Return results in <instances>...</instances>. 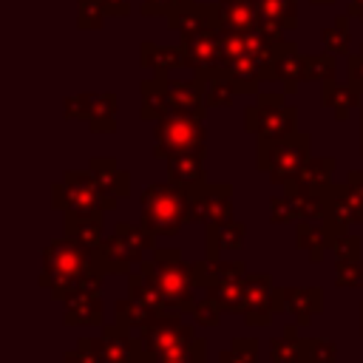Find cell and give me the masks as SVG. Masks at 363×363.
Here are the masks:
<instances>
[{
  "label": "cell",
  "instance_id": "obj_1",
  "mask_svg": "<svg viewBox=\"0 0 363 363\" xmlns=\"http://www.w3.org/2000/svg\"><path fill=\"white\" fill-rule=\"evenodd\" d=\"M88 269H99L108 275L99 247H85L68 235H60L43 250V272L37 284L48 289L54 301H65L71 292H77V284Z\"/></svg>",
  "mask_w": 363,
  "mask_h": 363
},
{
  "label": "cell",
  "instance_id": "obj_2",
  "mask_svg": "<svg viewBox=\"0 0 363 363\" xmlns=\"http://www.w3.org/2000/svg\"><path fill=\"white\" fill-rule=\"evenodd\" d=\"M162 289L167 312H193L196 306V281H193V261H184L176 247H159L153 250L150 261L139 264Z\"/></svg>",
  "mask_w": 363,
  "mask_h": 363
},
{
  "label": "cell",
  "instance_id": "obj_3",
  "mask_svg": "<svg viewBox=\"0 0 363 363\" xmlns=\"http://www.w3.org/2000/svg\"><path fill=\"white\" fill-rule=\"evenodd\" d=\"M142 201V218L139 224L150 230L156 238L176 235L184 224H190V190L164 182V184H147L139 196Z\"/></svg>",
  "mask_w": 363,
  "mask_h": 363
},
{
  "label": "cell",
  "instance_id": "obj_4",
  "mask_svg": "<svg viewBox=\"0 0 363 363\" xmlns=\"http://www.w3.org/2000/svg\"><path fill=\"white\" fill-rule=\"evenodd\" d=\"M309 133H292L284 139H258L255 145V170L267 173L269 182L286 184L301 173V167L309 162Z\"/></svg>",
  "mask_w": 363,
  "mask_h": 363
},
{
  "label": "cell",
  "instance_id": "obj_5",
  "mask_svg": "<svg viewBox=\"0 0 363 363\" xmlns=\"http://www.w3.org/2000/svg\"><path fill=\"white\" fill-rule=\"evenodd\" d=\"M119 199L105 193L91 170H65L62 182L51 187V207L62 213H108Z\"/></svg>",
  "mask_w": 363,
  "mask_h": 363
},
{
  "label": "cell",
  "instance_id": "obj_6",
  "mask_svg": "<svg viewBox=\"0 0 363 363\" xmlns=\"http://www.w3.org/2000/svg\"><path fill=\"white\" fill-rule=\"evenodd\" d=\"M147 250H156V235L150 230H145L142 224L136 227L130 221L113 224V233L105 235L99 244L102 264L113 275H130L133 267L145 261Z\"/></svg>",
  "mask_w": 363,
  "mask_h": 363
},
{
  "label": "cell",
  "instance_id": "obj_7",
  "mask_svg": "<svg viewBox=\"0 0 363 363\" xmlns=\"http://www.w3.org/2000/svg\"><path fill=\"white\" fill-rule=\"evenodd\" d=\"M244 128L247 133H255L258 139H284L298 133V108L286 105L284 94H258L252 105L244 111Z\"/></svg>",
  "mask_w": 363,
  "mask_h": 363
},
{
  "label": "cell",
  "instance_id": "obj_8",
  "mask_svg": "<svg viewBox=\"0 0 363 363\" xmlns=\"http://www.w3.org/2000/svg\"><path fill=\"white\" fill-rule=\"evenodd\" d=\"M196 337V329L184 323L179 312H153L147 323L136 332V363H156L164 349Z\"/></svg>",
  "mask_w": 363,
  "mask_h": 363
},
{
  "label": "cell",
  "instance_id": "obj_9",
  "mask_svg": "<svg viewBox=\"0 0 363 363\" xmlns=\"http://www.w3.org/2000/svg\"><path fill=\"white\" fill-rule=\"evenodd\" d=\"M153 156L167 159L182 150H199L207 147V125L204 116H187V113H167L156 119L153 125Z\"/></svg>",
  "mask_w": 363,
  "mask_h": 363
},
{
  "label": "cell",
  "instance_id": "obj_10",
  "mask_svg": "<svg viewBox=\"0 0 363 363\" xmlns=\"http://www.w3.org/2000/svg\"><path fill=\"white\" fill-rule=\"evenodd\" d=\"M244 323L247 326H269L275 315H284V286H272L269 275H247L244 278Z\"/></svg>",
  "mask_w": 363,
  "mask_h": 363
},
{
  "label": "cell",
  "instance_id": "obj_11",
  "mask_svg": "<svg viewBox=\"0 0 363 363\" xmlns=\"http://www.w3.org/2000/svg\"><path fill=\"white\" fill-rule=\"evenodd\" d=\"M233 184H199L190 190V224L233 221Z\"/></svg>",
  "mask_w": 363,
  "mask_h": 363
},
{
  "label": "cell",
  "instance_id": "obj_12",
  "mask_svg": "<svg viewBox=\"0 0 363 363\" xmlns=\"http://www.w3.org/2000/svg\"><path fill=\"white\" fill-rule=\"evenodd\" d=\"M79 349L96 357V363H136V335L119 323H105L102 337H79Z\"/></svg>",
  "mask_w": 363,
  "mask_h": 363
},
{
  "label": "cell",
  "instance_id": "obj_13",
  "mask_svg": "<svg viewBox=\"0 0 363 363\" xmlns=\"http://www.w3.org/2000/svg\"><path fill=\"white\" fill-rule=\"evenodd\" d=\"M182 51H184V65L193 71L218 68V65H224V34L218 26L204 28V31L182 40Z\"/></svg>",
  "mask_w": 363,
  "mask_h": 363
},
{
  "label": "cell",
  "instance_id": "obj_14",
  "mask_svg": "<svg viewBox=\"0 0 363 363\" xmlns=\"http://www.w3.org/2000/svg\"><path fill=\"white\" fill-rule=\"evenodd\" d=\"M204 159H207V147L199 150H182L167 156V182L193 190L199 184L207 182V170H204Z\"/></svg>",
  "mask_w": 363,
  "mask_h": 363
},
{
  "label": "cell",
  "instance_id": "obj_15",
  "mask_svg": "<svg viewBox=\"0 0 363 363\" xmlns=\"http://www.w3.org/2000/svg\"><path fill=\"white\" fill-rule=\"evenodd\" d=\"M238 278H247V264L241 258L227 261V258L204 255V258L193 261V281L199 289H210L221 281H238Z\"/></svg>",
  "mask_w": 363,
  "mask_h": 363
},
{
  "label": "cell",
  "instance_id": "obj_16",
  "mask_svg": "<svg viewBox=\"0 0 363 363\" xmlns=\"http://www.w3.org/2000/svg\"><path fill=\"white\" fill-rule=\"evenodd\" d=\"M62 303L65 326H105V306L99 292H71Z\"/></svg>",
  "mask_w": 363,
  "mask_h": 363
},
{
  "label": "cell",
  "instance_id": "obj_17",
  "mask_svg": "<svg viewBox=\"0 0 363 363\" xmlns=\"http://www.w3.org/2000/svg\"><path fill=\"white\" fill-rule=\"evenodd\" d=\"M320 286H284V315H292L298 326H306L315 315H323Z\"/></svg>",
  "mask_w": 363,
  "mask_h": 363
},
{
  "label": "cell",
  "instance_id": "obj_18",
  "mask_svg": "<svg viewBox=\"0 0 363 363\" xmlns=\"http://www.w3.org/2000/svg\"><path fill=\"white\" fill-rule=\"evenodd\" d=\"M218 28L224 31H255L261 28V11L255 0H218Z\"/></svg>",
  "mask_w": 363,
  "mask_h": 363
},
{
  "label": "cell",
  "instance_id": "obj_19",
  "mask_svg": "<svg viewBox=\"0 0 363 363\" xmlns=\"http://www.w3.org/2000/svg\"><path fill=\"white\" fill-rule=\"evenodd\" d=\"M261 11V31L284 40V31L298 26V0H255Z\"/></svg>",
  "mask_w": 363,
  "mask_h": 363
},
{
  "label": "cell",
  "instance_id": "obj_20",
  "mask_svg": "<svg viewBox=\"0 0 363 363\" xmlns=\"http://www.w3.org/2000/svg\"><path fill=\"white\" fill-rule=\"evenodd\" d=\"M269 79H281L286 94H295L298 85L306 79V57L295 51V45L286 40L281 45V51L275 54L272 65H269Z\"/></svg>",
  "mask_w": 363,
  "mask_h": 363
},
{
  "label": "cell",
  "instance_id": "obj_21",
  "mask_svg": "<svg viewBox=\"0 0 363 363\" xmlns=\"http://www.w3.org/2000/svg\"><path fill=\"white\" fill-rule=\"evenodd\" d=\"M167 26L176 34H182V40H187V37L204 31V28H216L218 26V14H216V6H193V3H187V6H182V9L167 14Z\"/></svg>",
  "mask_w": 363,
  "mask_h": 363
},
{
  "label": "cell",
  "instance_id": "obj_22",
  "mask_svg": "<svg viewBox=\"0 0 363 363\" xmlns=\"http://www.w3.org/2000/svg\"><path fill=\"white\" fill-rule=\"evenodd\" d=\"M193 79L201 85V94H204L207 108H230L233 105V96L238 94L235 85H233V79L227 77L224 65L193 71Z\"/></svg>",
  "mask_w": 363,
  "mask_h": 363
},
{
  "label": "cell",
  "instance_id": "obj_23",
  "mask_svg": "<svg viewBox=\"0 0 363 363\" xmlns=\"http://www.w3.org/2000/svg\"><path fill=\"white\" fill-rule=\"evenodd\" d=\"M320 224H323L329 241L337 238V235H346L349 227L357 224L352 204H349V201L343 199V193H340V184H329V187H326V210H323V216H320Z\"/></svg>",
  "mask_w": 363,
  "mask_h": 363
},
{
  "label": "cell",
  "instance_id": "obj_24",
  "mask_svg": "<svg viewBox=\"0 0 363 363\" xmlns=\"http://www.w3.org/2000/svg\"><path fill=\"white\" fill-rule=\"evenodd\" d=\"M326 187H306L298 179H289L284 184V190L289 193V199L295 204L298 221H320V216L326 210Z\"/></svg>",
  "mask_w": 363,
  "mask_h": 363
},
{
  "label": "cell",
  "instance_id": "obj_25",
  "mask_svg": "<svg viewBox=\"0 0 363 363\" xmlns=\"http://www.w3.org/2000/svg\"><path fill=\"white\" fill-rule=\"evenodd\" d=\"M105 213H65L62 221V235L85 244V247H99L105 238Z\"/></svg>",
  "mask_w": 363,
  "mask_h": 363
},
{
  "label": "cell",
  "instance_id": "obj_26",
  "mask_svg": "<svg viewBox=\"0 0 363 363\" xmlns=\"http://www.w3.org/2000/svg\"><path fill=\"white\" fill-rule=\"evenodd\" d=\"M167 96H170V113H187V116H204L207 102L201 94V85L196 79L179 82L167 79Z\"/></svg>",
  "mask_w": 363,
  "mask_h": 363
},
{
  "label": "cell",
  "instance_id": "obj_27",
  "mask_svg": "<svg viewBox=\"0 0 363 363\" xmlns=\"http://www.w3.org/2000/svg\"><path fill=\"white\" fill-rule=\"evenodd\" d=\"M247 235V227L241 221H227V224H204V247L210 258H221L224 250H241Z\"/></svg>",
  "mask_w": 363,
  "mask_h": 363
},
{
  "label": "cell",
  "instance_id": "obj_28",
  "mask_svg": "<svg viewBox=\"0 0 363 363\" xmlns=\"http://www.w3.org/2000/svg\"><path fill=\"white\" fill-rule=\"evenodd\" d=\"M88 170L96 176L99 187H102L105 193H111V196H116V199L130 196V173L122 170V167L116 164V159H111V156H96V159H91Z\"/></svg>",
  "mask_w": 363,
  "mask_h": 363
},
{
  "label": "cell",
  "instance_id": "obj_29",
  "mask_svg": "<svg viewBox=\"0 0 363 363\" xmlns=\"http://www.w3.org/2000/svg\"><path fill=\"white\" fill-rule=\"evenodd\" d=\"M128 298L142 303L145 309L150 312H167V303H164V295L159 289V284L139 267V272H130L128 275Z\"/></svg>",
  "mask_w": 363,
  "mask_h": 363
},
{
  "label": "cell",
  "instance_id": "obj_30",
  "mask_svg": "<svg viewBox=\"0 0 363 363\" xmlns=\"http://www.w3.org/2000/svg\"><path fill=\"white\" fill-rule=\"evenodd\" d=\"M142 65L150 68L153 77L167 79V74L173 68L184 65V51H182V45L164 48V45H156V43H142Z\"/></svg>",
  "mask_w": 363,
  "mask_h": 363
},
{
  "label": "cell",
  "instance_id": "obj_31",
  "mask_svg": "<svg viewBox=\"0 0 363 363\" xmlns=\"http://www.w3.org/2000/svg\"><path fill=\"white\" fill-rule=\"evenodd\" d=\"M170 113V96H167V79L150 77L142 82V108L139 116L145 122H156Z\"/></svg>",
  "mask_w": 363,
  "mask_h": 363
},
{
  "label": "cell",
  "instance_id": "obj_32",
  "mask_svg": "<svg viewBox=\"0 0 363 363\" xmlns=\"http://www.w3.org/2000/svg\"><path fill=\"white\" fill-rule=\"evenodd\" d=\"M360 96H363L360 91H354L352 85H340V82H335V79L323 82V91H320V102L335 111V119H337V122L349 119V113H352L354 108H360Z\"/></svg>",
  "mask_w": 363,
  "mask_h": 363
},
{
  "label": "cell",
  "instance_id": "obj_33",
  "mask_svg": "<svg viewBox=\"0 0 363 363\" xmlns=\"http://www.w3.org/2000/svg\"><path fill=\"white\" fill-rule=\"evenodd\" d=\"M295 238H298V247L306 250V258L312 264L323 261V252L329 250V235H326L323 224H318V221H298Z\"/></svg>",
  "mask_w": 363,
  "mask_h": 363
},
{
  "label": "cell",
  "instance_id": "obj_34",
  "mask_svg": "<svg viewBox=\"0 0 363 363\" xmlns=\"http://www.w3.org/2000/svg\"><path fill=\"white\" fill-rule=\"evenodd\" d=\"M116 94H94L91 113H88V128L94 133H113L116 130Z\"/></svg>",
  "mask_w": 363,
  "mask_h": 363
},
{
  "label": "cell",
  "instance_id": "obj_35",
  "mask_svg": "<svg viewBox=\"0 0 363 363\" xmlns=\"http://www.w3.org/2000/svg\"><path fill=\"white\" fill-rule=\"evenodd\" d=\"M269 363H301V337L298 323H286L284 335L269 340Z\"/></svg>",
  "mask_w": 363,
  "mask_h": 363
},
{
  "label": "cell",
  "instance_id": "obj_36",
  "mask_svg": "<svg viewBox=\"0 0 363 363\" xmlns=\"http://www.w3.org/2000/svg\"><path fill=\"white\" fill-rule=\"evenodd\" d=\"M204 292H207V295H213L224 312L244 315V309H247V298H244V278H238V281H221V284H216V286H210V289H204Z\"/></svg>",
  "mask_w": 363,
  "mask_h": 363
},
{
  "label": "cell",
  "instance_id": "obj_37",
  "mask_svg": "<svg viewBox=\"0 0 363 363\" xmlns=\"http://www.w3.org/2000/svg\"><path fill=\"white\" fill-rule=\"evenodd\" d=\"M332 173H335V159L332 156H318V159L309 156V162L301 167V173L295 179L306 187H326V184H332Z\"/></svg>",
  "mask_w": 363,
  "mask_h": 363
},
{
  "label": "cell",
  "instance_id": "obj_38",
  "mask_svg": "<svg viewBox=\"0 0 363 363\" xmlns=\"http://www.w3.org/2000/svg\"><path fill=\"white\" fill-rule=\"evenodd\" d=\"M116 318H113V323H119L122 329H128V332H139L145 323H147V318L153 315L150 309H145L142 303H136V301H130V298H122V301H116Z\"/></svg>",
  "mask_w": 363,
  "mask_h": 363
},
{
  "label": "cell",
  "instance_id": "obj_39",
  "mask_svg": "<svg viewBox=\"0 0 363 363\" xmlns=\"http://www.w3.org/2000/svg\"><path fill=\"white\" fill-rule=\"evenodd\" d=\"M301 363H337V346L329 337H301Z\"/></svg>",
  "mask_w": 363,
  "mask_h": 363
},
{
  "label": "cell",
  "instance_id": "obj_40",
  "mask_svg": "<svg viewBox=\"0 0 363 363\" xmlns=\"http://www.w3.org/2000/svg\"><path fill=\"white\" fill-rule=\"evenodd\" d=\"M258 349L255 337H233L230 349L218 352V363H258Z\"/></svg>",
  "mask_w": 363,
  "mask_h": 363
},
{
  "label": "cell",
  "instance_id": "obj_41",
  "mask_svg": "<svg viewBox=\"0 0 363 363\" xmlns=\"http://www.w3.org/2000/svg\"><path fill=\"white\" fill-rule=\"evenodd\" d=\"M340 193H343V199L352 204L354 221L363 224V170H349V173H346V182L340 184Z\"/></svg>",
  "mask_w": 363,
  "mask_h": 363
},
{
  "label": "cell",
  "instance_id": "obj_42",
  "mask_svg": "<svg viewBox=\"0 0 363 363\" xmlns=\"http://www.w3.org/2000/svg\"><path fill=\"white\" fill-rule=\"evenodd\" d=\"M335 284L346 289H363V258L337 261L335 264Z\"/></svg>",
  "mask_w": 363,
  "mask_h": 363
},
{
  "label": "cell",
  "instance_id": "obj_43",
  "mask_svg": "<svg viewBox=\"0 0 363 363\" xmlns=\"http://www.w3.org/2000/svg\"><path fill=\"white\" fill-rule=\"evenodd\" d=\"M335 54L332 51H326V54H320V57H306V79H312V82H329V79H335Z\"/></svg>",
  "mask_w": 363,
  "mask_h": 363
},
{
  "label": "cell",
  "instance_id": "obj_44",
  "mask_svg": "<svg viewBox=\"0 0 363 363\" xmlns=\"http://www.w3.org/2000/svg\"><path fill=\"white\" fill-rule=\"evenodd\" d=\"M221 306H218V301L213 298V295H207L204 292V298L201 301H196V306H193V318H196V323L199 326H207V329H213V326H218L221 323Z\"/></svg>",
  "mask_w": 363,
  "mask_h": 363
},
{
  "label": "cell",
  "instance_id": "obj_45",
  "mask_svg": "<svg viewBox=\"0 0 363 363\" xmlns=\"http://www.w3.org/2000/svg\"><path fill=\"white\" fill-rule=\"evenodd\" d=\"M108 14V0H79V28H99Z\"/></svg>",
  "mask_w": 363,
  "mask_h": 363
},
{
  "label": "cell",
  "instance_id": "obj_46",
  "mask_svg": "<svg viewBox=\"0 0 363 363\" xmlns=\"http://www.w3.org/2000/svg\"><path fill=\"white\" fill-rule=\"evenodd\" d=\"M320 40H323L326 51H332V54H349V28H346V20L337 17V23L329 26L320 34Z\"/></svg>",
  "mask_w": 363,
  "mask_h": 363
},
{
  "label": "cell",
  "instance_id": "obj_47",
  "mask_svg": "<svg viewBox=\"0 0 363 363\" xmlns=\"http://www.w3.org/2000/svg\"><path fill=\"white\" fill-rule=\"evenodd\" d=\"M360 247H363V241L354 233H346V235H337V238L329 241V250L335 252V261H354V258H360Z\"/></svg>",
  "mask_w": 363,
  "mask_h": 363
},
{
  "label": "cell",
  "instance_id": "obj_48",
  "mask_svg": "<svg viewBox=\"0 0 363 363\" xmlns=\"http://www.w3.org/2000/svg\"><path fill=\"white\" fill-rule=\"evenodd\" d=\"M269 221H272V224H289V221H298V216H295V204H292V199H289L286 190H284V193H275V196L269 199Z\"/></svg>",
  "mask_w": 363,
  "mask_h": 363
},
{
  "label": "cell",
  "instance_id": "obj_49",
  "mask_svg": "<svg viewBox=\"0 0 363 363\" xmlns=\"http://www.w3.org/2000/svg\"><path fill=\"white\" fill-rule=\"evenodd\" d=\"M91 102H94V94H74L65 99V119H88L91 113Z\"/></svg>",
  "mask_w": 363,
  "mask_h": 363
},
{
  "label": "cell",
  "instance_id": "obj_50",
  "mask_svg": "<svg viewBox=\"0 0 363 363\" xmlns=\"http://www.w3.org/2000/svg\"><path fill=\"white\" fill-rule=\"evenodd\" d=\"M187 3H193V0H142L139 9H142V14H170Z\"/></svg>",
  "mask_w": 363,
  "mask_h": 363
},
{
  "label": "cell",
  "instance_id": "obj_51",
  "mask_svg": "<svg viewBox=\"0 0 363 363\" xmlns=\"http://www.w3.org/2000/svg\"><path fill=\"white\" fill-rule=\"evenodd\" d=\"M346 74H349V85H352L354 91L363 94V51L349 57V68H346Z\"/></svg>",
  "mask_w": 363,
  "mask_h": 363
},
{
  "label": "cell",
  "instance_id": "obj_52",
  "mask_svg": "<svg viewBox=\"0 0 363 363\" xmlns=\"http://www.w3.org/2000/svg\"><path fill=\"white\" fill-rule=\"evenodd\" d=\"M62 363H96V357L94 354H88L85 349H74V352H65V357H62Z\"/></svg>",
  "mask_w": 363,
  "mask_h": 363
},
{
  "label": "cell",
  "instance_id": "obj_53",
  "mask_svg": "<svg viewBox=\"0 0 363 363\" xmlns=\"http://www.w3.org/2000/svg\"><path fill=\"white\" fill-rule=\"evenodd\" d=\"M187 363H207V340H201V337L196 340V349H193Z\"/></svg>",
  "mask_w": 363,
  "mask_h": 363
},
{
  "label": "cell",
  "instance_id": "obj_54",
  "mask_svg": "<svg viewBox=\"0 0 363 363\" xmlns=\"http://www.w3.org/2000/svg\"><path fill=\"white\" fill-rule=\"evenodd\" d=\"M108 11L122 17V14H128V11H130V6H128V0H108Z\"/></svg>",
  "mask_w": 363,
  "mask_h": 363
},
{
  "label": "cell",
  "instance_id": "obj_55",
  "mask_svg": "<svg viewBox=\"0 0 363 363\" xmlns=\"http://www.w3.org/2000/svg\"><path fill=\"white\" fill-rule=\"evenodd\" d=\"M349 14L363 23V0H349Z\"/></svg>",
  "mask_w": 363,
  "mask_h": 363
},
{
  "label": "cell",
  "instance_id": "obj_56",
  "mask_svg": "<svg viewBox=\"0 0 363 363\" xmlns=\"http://www.w3.org/2000/svg\"><path fill=\"white\" fill-rule=\"evenodd\" d=\"M360 153H363V105H360Z\"/></svg>",
  "mask_w": 363,
  "mask_h": 363
},
{
  "label": "cell",
  "instance_id": "obj_57",
  "mask_svg": "<svg viewBox=\"0 0 363 363\" xmlns=\"http://www.w3.org/2000/svg\"><path fill=\"white\" fill-rule=\"evenodd\" d=\"M360 337H363V301H360Z\"/></svg>",
  "mask_w": 363,
  "mask_h": 363
},
{
  "label": "cell",
  "instance_id": "obj_58",
  "mask_svg": "<svg viewBox=\"0 0 363 363\" xmlns=\"http://www.w3.org/2000/svg\"><path fill=\"white\" fill-rule=\"evenodd\" d=\"M312 3H335V0H312Z\"/></svg>",
  "mask_w": 363,
  "mask_h": 363
},
{
  "label": "cell",
  "instance_id": "obj_59",
  "mask_svg": "<svg viewBox=\"0 0 363 363\" xmlns=\"http://www.w3.org/2000/svg\"><path fill=\"white\" fill-rule=\"evenodd\" d=\"M360 51H363V48H360Z\"/></svg>",
  "mask_w": 363,
  "mask_h": 363
}]
</instances>
